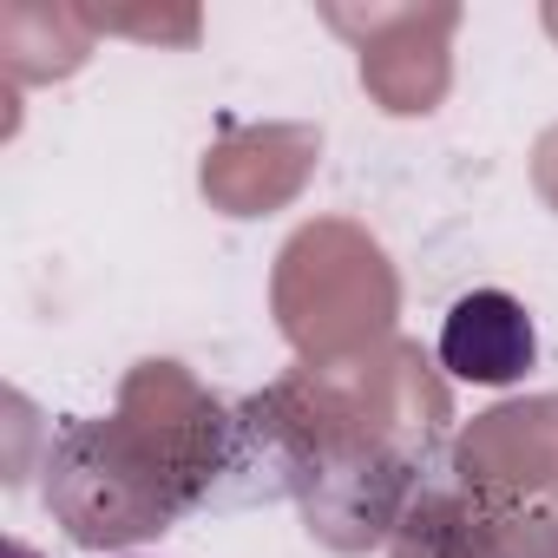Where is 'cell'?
I'll return each instance as SVG.
<instances>
[{"label":"cell","mask_w":558,"mask_h":558,"mask_svg":"<svg viewBox=\"0 0 558 558\" xmlns=\"http://www.w3.org/2000/svg\"><path fill=\"white\" fill-rule=\"evenodd\" d=\"M236 460V427L204 401L191 421H138L125 388L119 414L73 421L47 460V506L80 545H132L165 532L184 506L210 499L217 466Z\"/></svg>","instance_id":"obj_1"},{"label":"cell","mask_w":558,"mask_h":558,"mask_svg":"<svg viewBox=\"0 0 558 558\" xmlns=\"http://www.w3.org/2000/svg\"><path fill=\"white\" fill-rule=\"evenodd\" d=\"M395 558H558L551 506H506L486 493H434L408 512Z\"/></svg>","instance_id":"obj_2"},{"label":"cell","mask_w":558,"mask_h":558,"mask_svg":"<svg viewBox=\"0 0 558 558\" xmlns=\"http://www.w3.org/2000/svg\"><path fill=\"white\" fill-rule=\"evenodd\" d=\"M532 355H538V329H532L525 303L506 290H466L440 323V368L453 381L506 388L532 368Z\"/></svg>","instance_id":"obj_3"}]
</instances>
